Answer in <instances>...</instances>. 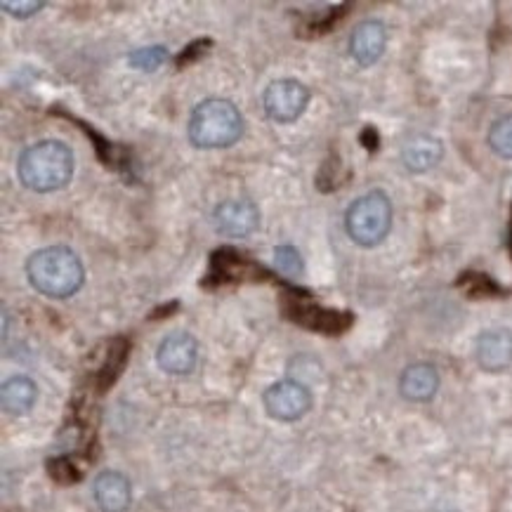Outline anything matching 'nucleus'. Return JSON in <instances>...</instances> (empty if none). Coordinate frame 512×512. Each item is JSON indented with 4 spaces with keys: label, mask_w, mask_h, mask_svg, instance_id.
Returning <instances> with one entry per match:
<instances>
[{
    "label": "nucleus",
    "mask_w": 512,
    "mask_h": 512,
    "mask_svg": "<svg viewBox=\"0 0 512 512\" xmlns=\"http://www.w3.org/2000/svg\"><path fill=\"white\" fill-rule=\"evenodd\" d=\"M168 62V50L163 45H152V48H140L128 55V64L137 71H156L161 64Z\"/></svg>",
    "instance_id": "17"
},
{
    "label": "nucleus",
    "mask_w": 512,
    "mask_h": 512,
    "mask_svg": "<svg viewBox=\"0 0 512 512\" xmlns=\"http://www.w3.org/2000/svg\"><path fill=\"white\" fill-rule=\"evenodd\" d=\"M477 364L489 373H501L512 366V333L503 328L484 331L475 347Z\"/></svg>",
    "instance_id": "9"
},
{
    "label": "nucleus",
    "mask_w": 512,
    "mask_h": 512,
    "mask_svg": "<svg viewBox=\"0 0 512 512\" xmlns=\"http://www.w3.org/2000/svg\"><path fill=\"white\" fill-rule=\"evenodd\" d=\"M208 45H210V41H196V43L189 45V48H187V50H182V55L177 57V67H180V69H182V67H187L189 62H194L196 57H199V55H203V52H206Z\"/></svg>",
    "instance_id": "22"
},
{
    "label": "nucleus",
    "mask_w": 512,
    "mask_h": 512,
    "mask_svg": "<svg viewBox=\"0 0 512 512\" xmlns=\"http://www.w3.org/2000/svg\"><path fill=\"white\" fill-rule=\"evenodd\" d=\"M244 135V118L227 100L201 102L189 118V140L199 149H225Z\"/></svg>",
    "instance_id": "3"
},
{
    "label": "nucleus",
    "mask_w": 512,
    "mask_h": 512,
    "mask_svg": "<svg viewBox=\"0 0 512 512\" xmlns=\"http://www.w3.org/2000/svg\"><path fill=\"white\" fill-rule=\"evenodd\" d=\"M439 390V373L432 364H413L399 378V392L409 402H430Z\"/></svg>",
    "instance_id": "14"
},
{
    "label": "nucleus",
    "mask_w": 512,
    "mask_h": 512,
    "mask_svg": "<svg viewBox=\"0 0 512 512\" xmlns=\"http://www.w3.org/2000/svg\"><path fill=\"white\" fill-rule=\"evenodd\" d=\"M26 277L38 293L52 300H64L83 286L85 272L74 251L64 246H50L31 255L26 262Z\"/></svg>",
    "instance_id": "2"
},
{
    "label": "nucleus",
    "mask_w": 512,
    "mask_h": 512,
    "mask_svg": "<svg viewBox=\"0 0 512 512\" xmlns=\"http://www.w3.org/2000/svg\"><path fill=\"white\" fill-rule=\"evenodd\" d=\"M274 265H277V269L284 274V277H291V279L303 277L305 272L303 258H300V253L295 251L293 246L274 248Z\"/></svg>",
    "instance_id": "18"
},
{
    "label": "nucleus",
    "mask_w": 512,
    "mask_h": 512,
    "mask_svg": "<svg viewBox=\"0 0 512 512\" xmlns=\"http://www.w3.org/2000/svg\"><path fill=\"white\" fill-rule=\"evenodd\" d=\"M48 472L57 479V482H62V484H71V482H76V479H78L76 468L69 461H64V458H57V461L48 463Z\"/></svg>",
    "instance_id": "21"
},
{
    "label": "nucleus",
    "mask_w": 512,
    "mask_h": 512,
    "mask_svg": "<svg viewBox=\"0 0 512 512\" xmlns=\"http://www.w3.org/2000/svg\"><path fill=\"white\" fill-rule=\"evenodd\" d=\"M95 501L102 512H126L130 508V482L121 472L107 470L93 484Z\"/></svg>",
    "instance_id": "12"
},
{
    "label": "nucleus",
    "mask_w": 512,
    "mask_h": 512,
    "mask_svg": "<svg viewBox=\"0 0 512 512\" xmlns=\"http://www.w3.org/2000/svg\"><path fill=\"white\" fill-rule=\"evenodd\" d=\"M444 147L432 135H413L402 147V163L411 173H428L442 161Z\"/></svg>",
    "instance_id": "13"
},
{
    "label": "nucleus",
    "mask_w": 512,
    "mask_h": 512,
    "mask_svg": "<svg viewBox=\"0 0 512 512\" xmlns=\"http://www.w3.org/2000/svg\"><path fill=\"white\" fill-rule=\"evenodd\" d=\"M286 312L288 317L298 321V324L314 328V331L328 333V336H333V333H343L352 326V317L347 312H328V310H321V307L300 305V303H293L291 307H286Z\"/></svg>",
    "instance_id": "11"
},
{
    "label": "nucleus",
    "mask_w": 512,
    "mask_h": 512,
    "mask_svg": "<svg viewBox=\"0 0 512 512\" xmlns=\"http://www.w3.org/2000/svg\"><path fill=\"white\" fill-rule=\"evenodd\" d=\"M19 180L38 194L64 189L74 177V152L59 140H43L19 156Z\"/></svg>",
    "instance_id": "1"
},
{
    "label": "nucleus",
    "mask_w": 512,
    "mask_h": 512,
    "mask_svg": "<svg viewBox=\"0 0 512 512\" xmlns=\"http://www.w3.org/2000/svg\"><path fill=\"white\" fill-rule=\"evenodd\" d=\"M262 402H265V409L274 420L293 423V420H300L312 409V392L310 387L298 383V380H281V383L267 387Z\"/></svg>",
    "instance_id": "6"
},
{
    "label": "nucleus",
    "mask_w": 512,
    "mask_h": 512,
    "mask_svg": "<svg viewBox=\"0 0 512 512\" xmlns=\"http://www.w3.org/2000/svg\"><path fill=\"white\" fill-rule=\"evenodd\" d=\"M310 102V90L295 78H281V81L269 83L262 95V107L265 114L277 123H293L303 116Z\"/></svg>",
    "instance_id": "5"
},
{
    "label": "nucleus",
    "mask_w": 512,
    "mask_h": 512,
    "mask_svg": "<svg viewBox=\"0 0 512 512\" xmlns=\"http://www.w3.org/2000/svg\"><path fill=\"white\" fill-rule=\"evenodd\" d=\"M38 399V387L31 378L15 376L10 378L8 383L0 390V404H3L5 413H12V416H24L34 409Z\"/></svg>",
    "instance_id": "15"
},
{
    "label": "nucleus",
    "mask_w": 512,
    "mask_h": 512,
    "mask_svg": "<svg viewBox=\"0 0 512 512\" xmlns=\"http://www.w3.org/2000/svg\"><path fill=\"white\" fill-rule=\"evenodd\" d=\"M508 246H510V253H512V229H510V239H508Z\"/></svg>",
    "instance_id": "24"
},
{
    "label": "nucleus",
    "mask_w": 512,
    "mask_h": 512,
    "mask_svg": "<svg viewBox=\"0 0 512 512\" xmlns=\"http://www.w3.org/2000/svg\"><path fill=\"white\" fill-rule=\"evenodd\" d=\"M43 5H45L43 0H3V10L17 19H26V17L36 15Z\"/></svg>",
    "instance_id": "19"
},
{
    "label": "nucleus",
    "mask_w": 512,
    "mask_h": 512,
    "mask_svg": "<svg viewBox=\"0 0 512 512\" xmlns=\"http://www.w3.org/2000/svg\"><path fill=\"white\" fill-rule=\"evenodd\" d=\"M487 140L491 152L501 156V159H512V114L498 118L491 126Z\"/></svg>",
    "instance_id": "16"
},
{
    "label": "nucleus",
    "mask_w": 512,
    "mask_h": 512,
    "mask_svg": "<svg viewBox=\"0 0 512 512\" xmlns=\"http://www.w3.org/2000/svg\"><path fill=\"white\" fill-rule=\"evenodd\" d=\"M361 144H364L369 152H376L378 144H380V137L376 133V128H364V133H361Z\"/></svg>",
    "instance_id": "23"
},
{
    "label": "nucleus",
    "mask_w": 512,
    "mask_h": 512,
    "mask_svg": "<svg viewBox=\"0 0 512 512\" xmlns=\"http://www.w3.org/2000/svg\"><path fill=\"white\" fill-rule=\"evenodd\" d=\"M199 359V343L185 331L168 333L156 350V361L170 376H187Z\"/></svg>",
    "instance_id": "7"
},
{
    "label": "nucleus",
    "mask_w": 512,
    "mask_h": 512,
    "mask_svg": "<svg viewBox=\"0 0 512 512\" xmlns=\"http://www.w3.org/2000/svg\"><path fill=\"white\" fill-rule=\"evenodd\" d=\"M347 234L354 244L373 248L383 244L392 227V203L383 192H369L357 199L345 215Z\"/></svg>",
    "instance_id": "4"
},
{
    "label": "nucleus",
    "mask_w": 512,
    "mask_h": 512,
    "mask_svg": "<svg viewBox=\"0 0 512 512\" xmlns=\"http://www.w3.org/2000/svg\"><path fill=\"white\" fill-rule=\"evenodd\" d=\"M260 225V213L253 201L229 199L215 208V227L220 234L232 236V239H244L253 234Z\"/></svg>",
    "instance_id": "8"
},
{
    "label": "nucleus",
    "mask_w": 512,
    "mask_h": 512,
    "mask_svg": "<svg viewBox=\"0 0 512 512\" xmlns=\"http://www.w3.org/2000/svg\"><path fill=\"white\" fill-rule=\"evenodd\" d=\"M385 45H387L385 24L376 22V19L361 22L357 29L352 31L350 50H352V57L357 59L361 67H373V64L383 57Z\"/></svg>",
    "instance_id": "10"
},
{
    "label": "nucleus",
    "mask_w": 512,
    "mask_h": 512,
    "mask_svg": "<svg viewBox=\"0 0 512 512\" xmlns=\"http://www.w3.org/2000/svg\"><path fill=\"white\" fill-rule=\"evenodd\" d=\"M463 277L465 279H461V284H470V293L475 295L501 293V288H498L489 277H484V274H463Z\"/></svg>",
    "instance_id": "20"
}]
</instances>
